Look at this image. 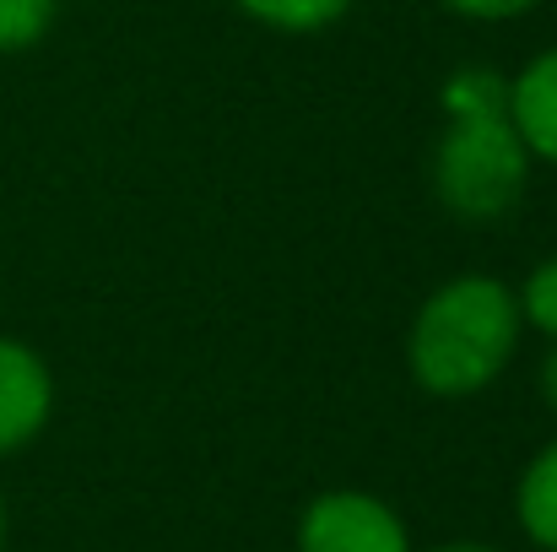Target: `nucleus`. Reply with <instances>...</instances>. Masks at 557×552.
I'll use <instances>...</instances> for the list:
<instances>
[{"label": "nucleus", "mask_w": 557, "mask_h": 552, "mask_svg": "<svg viewBox=\"0 0 557 552\" xmlns=\"http://www.w3.org/2000/svg\"><path fill=\"white\" fill-rule=\"evenodd\" d=\"M509 125L520 131L525 152L557 163V49L531 60L525 76L509 87Z\"/></svg>", "instance_id": "39448f33"}, {"label": "nucleus", "mask_w": 557, "mask_h": 552, "mask_svg": "<svg viewBox=\"0 0 557 552\" xmlns=\"http://www.w3.org/2000/svg\"><path fill=\"white\" fill-rule=\"evenodd\" d=\"M49 11L54 0H0V49L33 44L49 27Z\"/></svg>", "instance_id": "6e6552de"}, {"label": "nucleus", "mask_w": 557, "mask_h": 552, "mask_svg": "<svg viewBox=\"0 0 557 552\" xmlns=\"http://www.w3.org/2000/svg\"><path fill=\"white\" fill-rule=\"evenodd\" d=\"M542 384H547V395H553V406H557V347H553V358H547V373H542Z\"/></svg>", "instance_id": "9b49d317"}, {"label": "nucleus", "mask_w": 557, "mask_h": 552, "mask_svg": "<svg viewBox=\"0 0 557 552\" xmlns=\"http://www.w3.org/2000/svg\"><path fill=\"white\" fill-rule=\"evenodd\" d=\"M444 5H455L466 16H515V11H525L536 0H444Z\"/></svg>", "instance_id": "9d476101"}, {"label": "nucleus", "mask_w": 557, "mask_h": 552, "mask_svg": "<svg viewBox=\"0 0 557 552\" xmlns=\"http://www.w3.org/2000/svg\"><path fill=\"white\" fill-rule=\"evenodd\" d=\"M520 520L542 548L557 552V444L547 455H536V466L520 482Z\"/></svg>", "instance_id": "423d86ee"}, {"label": "nucleus", "mask_w": 557, "mask_h": 552, "mask_svg": "<svg viewBox=\"0 0 557 552\" xmlns=\"http://www.w3.org/2000/svg\"><path fill=\"white\" fill-rule=\"evenodd\" d=\"M49 417V373L44 364L16 347L0 342V450H16L22 439H33Z\"/></svg>", "instance_id": "20e7f679"}, {"label": "nucleus", "mask_w": 557, "mask_h": 552, "mask_svg": "<svg viewBox=\"0 0 557 552\" xmlns=\"http://www.w3.org/2000/svg\"><path fill=\"white\" fill-rule=\"evenodd\" d=\"M531 152L504 109H466L438 142V195L460 217H498L520 200Z\"/></svg>", "instance_id": "f03ea898"}, {"label": "nucleus", "mask_w": 557, "mask_h": 552, "mask_svg": "<svg viewBox=\"0 0 557 552\" xmlns=\"http://www.w3.org/2000/svg\"><path fill=\"white\" fill-rule=\"evenodd\" d=\"M249 16H260V22H271V27H293V33H304V27H325V22H336L342 11H347V0H238Z\"/></svg>", "instance_id": "0eeeda50"}, {"label": "nucleus", "mask_w": 557, "mask_h": 552, "mask_svg": "<svg viewBox=\"0 0 557 552\" xmlns=\"http://www.w3.org/2000/svg\"><path fill=\"white\" fill-rule=\"evenodd\" d=\"M520 309H525V320H531V326H542L547 336H557V260H547V266H536V271H531Z\"/></svg>", "instance_id": "1a4fd4ad"}, {"label": "nucleus", "mask_w": 557, "mask_h": 552, "mask_svg": "<svg viewBox=\"0 0 557 552\" xmlns=\"http://www.w3.org/2000/svg\"><path fill=\"white\" fill-rule=\"evenodd\" d=\"M520 304L504 282L460 277L438 287L411 326V368L433 395H471L509 364Z\"/></svg>", "instance_id": "f257e3e1"}, {"label": "nucleus", "mask_w": 557, "mask_h": 552, "mask_svg": "<svg viewBox=\"0 0 557 552\" xmlns=\"http://www.w3.org/2000/svg\"><path fill=\"white\" fill-rule=\"evenodd\" d=\"M304 552H406V531L369 493H331L304 515Z\"/></svg>", "instance_id": "7ed1b4c3"}, {"label": "nucleus", "mask_w": 557, "mask_h": 552, "mask_svg": "<svg viewBox=\"0 0 557 552\" xmlns=\"http://www.w3.org/2000/svg\"><path fill=\"white\" fill-rule=\"evenodd\" d=\"M444 552H482V548H444Z\"/></svg>", "instance_id": "f8f14e48"}]
</instances>
